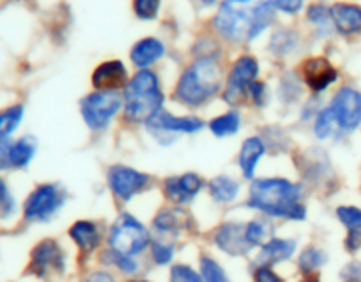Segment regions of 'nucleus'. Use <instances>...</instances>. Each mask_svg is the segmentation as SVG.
I'll return each mask as SVG.
<instances>
[{
  "instance_id": "nucleus-1",
  "label": "nucleus",
  "mask_w": 361,
  "mask_h": 282,
  "mask_svg": "<svg viewBox=\"0 0 361 282\" xmlns=\"http://www.w3.org/2000/svg\"><path fill=\"white\" fill-rule=\"evenodd\" d=\"M277 0H224L215 16L219 34L235 42H249L274 20Z\"/></svg>"
},
{
  "instance_id": "nucleus-2",
  "label": "nucleus",
  "mask_w": 361,
  "mask_h": 282,
  "mask_svg": "<svg viewBox=\"0 0 361 282\" xmlns=\"http://www.w3.org/2000/svg\"><path fill=\"white\" fill-rule=\"evenodd\" d=\"M302 200V185L286 178H256L249 190V207L271 217L303 221L307 215Z\"/></svg>"
},
{
  "instance_id": "nucleus-3",
  "label": "nucleus",
  "mask_w": 361,
  "mask_h": 282,
  "mask_svg": "<svg viewBox=\"0 0 361 282\" xmlns=\"http://www.w3.org/2000/svg\"><path fill=\"white\" fill-rule=\"evenodd\" d=\"M222 85L221 63L212 56H203L190 63L176 85L175 95L187 106H201L214 97Z\"/></svg>"
},
{
  "instance_id": "nucleus-4",
  "label": "nucleus",
  "mask_w": 361,
  "mask_h": 282,
  "mask_svg": "<svg viewBox=\"0 0 361 282\" xmlns=\"http://www.w3.org/2000/svg\"><path fill=\"white\" fill-rule=\"evenodd\" d=\"M123 99L126 116L130 122H150L161 111L164 101L157 76L152 70H140L127 83Z\"/></svg>"
},
{
  "instance_id": "nucleus-5",
  "label": "nucleus",
  "mask_w": 361,
  "mask_h": 282,
  "mask_svg": "<svg viewBox=\"0 0 361 282\" xmlns=\"http://www.w3.org/2000/svg\"><path fill=\"white\" fill-rule=\"evenodd\" d=\"M108 242L115 252L122 254V256H134L147 249L150 243V235L136 217H133L130 214H122L113 222Z\"/></svg>"
},
{
  "instance_id": "nucleus-6",
  "label": "nucleus",
  "mask_w": 361,
  "mask_h": 282,
  "mask_svg": "<svg viewBox=\"0 0 361 282\" xmlns=\"http://www.w3.org/2000/svg\"><path fill=\"white\" fill-rule=\"evenodd\" d=\"M122 106V97L115 90H99L81 101V115L90 129L101 130L108 127Z\"/></svg>"
},
{
  "instance_id": "nucleus-7",
  "label": "nucleus",
  "mask_w": 361,
  "mask_h": 282,
  "mask_svg": "<svg viewBox=\"0 0 361 282\" xmlns=\"http://www.w3.org/2000/svg\"><path fill=\"white\" fill-rule=\"evenodd\" d=\"M66 203V192L55 183H42L32 190L25 201V219L32 222H44L51 219Z\"/></svg>"
},
{
  "instance_id": "nucleus-8",
  "label": "nucleus",
  "mask_w": 361,
  "mask_h": 282,
  "mask_svg": "<svg viewBox=\"0 0 361 282\" xmlns=\"http://www.w3.org/2000/svg\"><path fill=\"white\" fill-rule=\"evenodd\" d=\"M108 182L116 197L129 201L130 197L147 189V185L150 183V176L137 171V169L129 168V166L115 164L109 168Z\"/></svg>"
},
{
  "instance_id": "nucleus-9",
  "label": "nucleus",
  "mask_w": 361,
  "mask_h": 282,
  "mask_svg": "<svg viewBox=\"0 0 361 282\" xmlns=\"http://www.w3.org/2000/svg\"><path fill=\"white\" fill-rule=\"evenodd\" d=\"M257 70H259V66H257V60L254 56L245 55L236 60L231 73H229L224 90V99L229 104H235L245 95V92L249 90L250 85L256 80Z\"/></svg>"
},
{
  "instance_id": "nucleus-10",
  "label": "nucleus",
  "mask_w": 361,
  "mask_h": 282,
  "mask_svg": "<svg viewBox=\"0 0 361 282\" xmlns=\"http://www.w3.org/2000/svg\"><path fill=\"white\" fill-rule=\"evenodd\" d=\"M330 109L341 129H356L361 122V94L353 88H342L334 97Z\"/></svg>"
},
{
  "instance_id": "nucleus-11",
  "label": "nucleus",
  "mask_w": 361,
  "mask_h": 282,
  "mask_svg": "<svg viewBox=\"0 0 361 282\" xmlns=\"http://www.w3.org/2000/svg\"><path fill=\"white\" fill-rule=\"evenodd\" d=\"M66 268V256L55 240H42L34 250H32L30 271L39 277H44L49 271H63Z\"/></svg>"
},
{
  "instance_id": "nucleus-12",
  "label": "nucleus",
  "mask_w": 361,
  "mask_h": 282,
  "mask_svg": "<svg viewBox=\"0 0 361 282\" xmlns=\"http://www.w3.org/2000/svg\"><path fill=\"white\" fill-rule=\"evenodd\" d=\"M203 187V180L196 173H185L180 176H169L164 182V192L168 200L176 204L190 203Z\"/></svg>"
},
{
  "instance_id": "nucleus-13",
  "label": "nucleus",
  "mask_w": 361,
  "mask_h": 282,
  "mask_svg": "<svg viewBox=\"0 0 361 282\" xmlns=\"http://www.w3.org/2000/svg\"><path fill=\"white\" fill-rule=\"evenodd\" d=\"M215 243L221 250L231 254V256H243L249 252L252 247L247 242L245 224H236V222H226L215 233Z\"/></svg>"
},
{
  "instance_id": "nucleus-14",
  "label": "nucleus",
  "mask_w": 361,
  "mask_h": 282,
  "mask_svg": "<svg viewBox=\"0 0 361 282\" xmlns=\"http://www.w3.org/2000/svg\"><path fill=\"white\" fill-rule=\"evenodd\" d=\"M302 70L307 85H309L314 92H321L324 90V88H328L338 76L335 67L331 66L326 59H323V56L307 60V62L303 63Z\"/></svg>"
},
{
  "instance_id": "nucleus-15",
  "label": "nucleus",
  "mask_w": 361,
  "mask_h": 282,
  "mask_svg": "<svg viewBox=\"0 0 361 282\" xmlns=\"http://www.w3.org/2000/svg\"><path fill=\"white\" fill-rule=\"evenodd\" d=\"M152 130L155 133H197L203 129V122L196 116H175L171 113L159 111L154 118L148 122Z\"/></svg>"
},
{
  "instance_id": "nucleus-16",
  "label": "nucleus",
  "mask_w": 361,
  "mask_h": 282,
  "mask_svg": "<svg viewBox=\"0 0 361 282\" xmlns=\"http://www.w3.org/2000/svg\"><path fill=\"white\" fill-rule=\"evenodd\" d=\"M92 83L97 90H116L127 83V70L120 60H109L94 70Z\"/></svg>"
},
{
  "instance_id": "nucleus-17",
  "label": "nucleus",
  "mask_w": 361,
  "mask_h": 282,
  "mask_svg": "<svg viewBox=\"0 0 361 282\" xmlns=\"http://www.w3.org/2000/svg\"><path fill=\"white\" fill-rule=\"evenodd\" d=\"M296 242L295 240H286V238H270L261 249L259 256H257L256 264L257 266H268L277 264L281 261L289 259L295 254Z\"/></svg>"
},
{
  "instance_id": "nucleus-18",
  "label": "nucleus",
  "mask_w": 361,
  "mask_h": 282,
  "mask_svg": "<svg viewBox=\"0 0 361 282\" xmlns=\"http://www.w3.org/2000/svg\"><path fill=\"white\" fill-rule=\"evenodd\" d=\"M330 14L342 34L361 32V7L351 4H335L330 9Z\"/></svg>"
},
{
  "instance_id": "nucleus-19",
  "label": "nucleus",
  "mask_w": 361,
  "mask_h": 282,
  "mask_svg": "<svg viewBox=\"0 0 361 282\" xmlns=\"http://www.w3.org/2000/svg\"><path fill=\"white\" fill-rule=\"evenodd\" d=\"M69 235L83 252H92L94 249H97L99 242H101V233H99L97 224L92 221L74 222L69 229Z\"/></svg>"
},
{
  "instance_id": "nucleus-20",
  "label": "nucleus",
  "mask_w": 361,
  "mask_h": 282,
  "mask_svg": "<svg viewBox=\"0 0 361 282\" xmlns=\"http://www.w3.org/2000/svg\"><path fill=\"white\" fill-rule=\"evenodd\" d=\"M264 154V143L259 137H249V140L243 141L242 150L238 155V164L242 168V173L245 178H254V171H256V166L259 162V159Z\"/></svg>"
},
{
  "instance_id": "nucleus-21",
  "label": "nucleus",
  "mask_w": 361,
  "mask_h": 282,
  "mask_svg": "<svg viewBox=\"0 0 361 282\" xmlns=\"http://www.w3.org/2000/svg\"><path fill=\"white\" fill-rule=\"evenodd\" d=\"M337 215L342 224L349 229L345 245L351 252H355L361 245V210L356 207H341L337 210Z\"/></svg>"
},
{
  "instance_id": "nucleus-22",
  "label": "nucleus",
  "mask_w": 361,
  "mask_h": 282,
  "mask_svg": "<svg viewBox=\"0 0 361 282\" xmlns=\"http://www.w3.org/2000/svg\"><path fill=\"white\" fill-rule=\"evenodd\" d=\"M162 55H164V46L159 39L154 37H147L140 41L130 51V59H133L134 66L137 67H148L150 63L157 62Z\"/></svg>"
},
{
  "instance_id": "nucleus-23",
  "label": "nucleus",
  "mask_w": 361,
  "mask_h": 282,
  "mask_svg": "<svg viewBox=\"0 0 361 282\" xmlns=\"http://www.w3.org/2000/svg\"><path fill=\"white\" fill-rule=\"evenodd\" d=\"M208 189H210L212 197H214L217 203H231L236 196H238L240 183L236 180H233L231 176H215L208 183Z\"/></svg>"
},
{
  "instance_id": "nucleus-24",
  "label": "nucleus",
  "mask_w": 361,
  "mask_h": 282,
  "mask_svg": "<svg viewBox=\"0 0 361 282\" xmlns=\"http://www.w3.org/2000/svg\"><path fill=\"white\" fill-rule=\"evenodd\" d=\"M35 154V140L32 136H25L14 141L11 148V168H25L32 161Z\"/></svg>"
},
{
  "instance_id": "nucleus-25",
  "label": "nucleus",
  "mask_w": 361,
  "mask_h": 282,
  "mask_svg": "<svg viewBox=\"0 0 361 282\" xmlns=\"http://www.w3.org/2000/svg\"><path fill=\"white\" fill-rule=\"evenodd\" d=\"M274 233V226L264 219H254L245 224V236L250 247L264 245Z\"/></svg>"
},
{
  "instance_id": "nucleus-26",
  "label": "nucleus",
  "mask_w": 361,
  "mask_h": 282,
  "mask_svg": "<svg viewBox=\"0 0 361 282\" xmlns=\"http://www.w3.org/2000/svg\"><path fill=\"white\" fill-rule=\"evenodd\" d=\"M238 129H240V115L235 111L217 116V118H214L210 122V130L219 137L231 136V134H235Z\"/></svg>"
},
{
  "instance_id": "nucleus-27",
  "label": "nucleus",
  "mask_w": 361,
  "mask_h": 282,
  "mask_svg": "<svg viewBox=\"0 0 361 282\" xmlns=\"http://www.w3.org/2000/svg\"><path fill=\"white\" fill-rule=\"evenodd\" d=\"M178 215H180V212H176V210L159 212L157 217L154 219L155 229H157L159 233H162V235H176L180 229V226H182Z\"/></svg>"
},
{
  "instance_id": "nucleus-28",
  "label": "nucleus",
  "mask_w": 361,
  "mask_h": 282,
  "mask_svg": "<svg viewBox=\"0 0 361 282\" xmlns=\"http://www.w3.org/2000/svg\"><path fill=\"white\" fill-rule=\"evenodd\" d=\"M23 116V106H13V108L0 111V137H6L20 125Z\"/></svg>"
},
{
  "instance_id": "nucleus-29",
  "label": "nucleus",
  "mask_w": 361,
  "mask_h": 282,
  "mask_svg": "<svg viewBox=\"0 0 361 282\" xmlns=\"http://www.w3.org/2000/svg\"><path fill=\"white\" fill-rule=\"evenodd\" d=\"M326 261H328V257L323 250L316 249V247H309V249H305L302 252L298 264H300V268L305 271V274H310V271H314V270H317L319 266H323Z\"/></svg>"
},
{
  "instance_id": "nucleus-30",
  "label": "nucleus",
  "mask_w": 361,
  "mask_h": 282,
  "mask_svg": "<svg viewBox=\"0 0 361 282\" xmlns=\"http://www.w3.org/2000/svg\"><path fill=\"white\" fill-rule=\"evenodd\" d=\"M201 277L204 282H229L228 275L221 264L212 257H201Z\"/></svg>"
},
{
  "instance_id": "nucleus-31",
  "label": "nucleus",
  "mask_w": 361,
  "mask_h": 282,
  "mask_svg": "<svg viewBox=\"0 0 361 282\" xmlns=\"http://www.w3.org/2000/svg\"><path fill=\"white\" fill-rule=\"evenodd\" d=\"M337 127V122H335L334 115H331V109H324V111L319 113V116H317L316 120V134L317 137H321V140H324V137L330 136L331 133H334V129Z\"/></svg>"
},
{
  "instance_id": "nucleus-32",
  "label": "nucleus",
  "mask_w": 361,
  "mask_h": 282,
  "mask_svg": "<svg viewBox=\"0 0 361 282\" xmlns=\"http://www.w3.org/2000/svg\"><path fill=\"white\" fill-rule=\"evenodd\" d=\"M169 282H204L200 274L187 264H175L169 274Z\"/></svg>"
},
{
  "instance_id": "nucleus-33",
  "label": "nucleus",
  "mask_w": 361,
  "mask_h": 282,
  "mask_svg": "<svg viewBox=\"0 0 361 282\" xmlns=\"http://www.w3.org/2000/svg\"><path fill=\"white\" fill-rule=\"evenodd\" d=\"M152 256H154V261L157 264H168L173 257V243L155 240L152 243Z\"/></svg>"
},
{
  "instance_id": "nucleus-34",
  "label": "nucleus",
  "mask_w": 361,
  "mask_h": 282,
  "mask_svg": "<svg viewBox=\"0 0 361 282\" xmlns=\"http://www.w3.org/2000/svg\"><path fill=\"white\" fill-rule=\"evenodd\" d=\"M159 4H161V0H134V11L143 20H152V18L157 16Z\"/></svg>"
},
{
  "instance_id": "nucleus-35",
  "label": "nucleus",
  "mask_w": 361,
  "mask_h": 282,
  "mask_svg": "<svg viewBox=\"0 0 361 282\" xmlns=\"http://www.w3.org/2000/svg\"><path fill=\"white\" fill-rule=\"evenodd\" d=\"M14 212V200L7 189L6 182L0 178V217H9Z\"/></svg>"
},
{
  "instance_id": "nucleus-36",
  "label": "nucleus",
  "mask_w": 361,
  "mask_h": 282,
  "mask_svg": "<svg viewBox=\"0 0 361 282\" xmlns=\"http://www.w3.org/2000/svg\"><path fill=\"white\" fill-rule=\"evenodd\" d=\"M11 148L13 141L9 137H0V169L11 168Z\"/></svg>"
},
{
  "instance_id": "nucleus-37",
  "label": "nucleus",
  "mask_w": 361,
  "mask_h": 282,
  "mask_svg": "<svg viewBox=\"0 0 361 282\" xmlns=\"http://www.w3.org/2000/svg\"><path fill=\"white\" fill-rule=\"evenodd\" d=\"M254 282H282V278L268 266H257L256 274H254Z\"/></svg>"
},
{
  "instance_id": "nucleus-38",
  "label": "nucleus",
  "mask_w": 361,
  "mask_h": 282,
  "mask_svg": "<svg viewBox=\"0 0 361 282\" xmlns=\"http://www.w3.org/2000/svg\"><path fill=\"white\" fill-rule=\"evenodd\" d=\"M328 18L326 11H324V7L321 6H312L309 9V20L314 21V23H324Z\"/></svg>"
},
{
  "instance_id": "nucleus-39",
  "label": "nucleus",
  "mask_w": 361,
  "mask_h": 282,
  "mask_svg": "<svg viewBox=\"0 0 361 282\" xmlns=\"http://www.w3.org/2000/svg\"><path fill=\"white\" fill-rule=\"evenodd\" d=\"M303 0H277V7L284 13H296L302 7Z\"/></svg>"
},
{
  "instance_id": "nucleus-40",
  "label": "nucleus",
  "mask_w": 361,
  "mask_h": 282,
  "mask_svg": "<svg viewBox=\"0 0 361 282\" xmlns=\"http://www.w3.org/2000/svg\"><path fill=\"white\" fill-rule=\"evenodd\" d=\"M249 90H250V95H252L254 102H256V104H263L264 102V85L254 81V83L250 85Z\"/></svg>"
},
{
  "instance_id": "nucleus-41",
  "label": "nucleus",
  "mask_w": 361,
  "mask_h": 282,
  "mask_svg": "<svg viewBox=\"0 0 361 282\" xmlns=\"http://www.w3.org/2000/svg\"><path fill=\"white\" fill-rule=\"evenodd\" d=\"M87 282H115V278H113L108 271H94V274L87 278Z\"/></svg>"
},
{
  "instance_id": "nucleus-42",
  "label": "nucleus",
  "mask_w": 361,
  "mask_h": 282,
  "mask_svg": "<svg viewBox=\"0 0 361 282\" xmlns=\"http://www.w3.org/2000/svg\"><path fill=\"white\" fill-rule=\"evenodd\" d=\"M302 282H316V281H312V278H303Z\"/></svg>"
},
{
  "instance_id": "nucleus-43",
  "label": "nucleus",
  "mask_w": 361,
  "mask_h": 282,
  "mask_svg": "<svg viewBox=\"0 0 361 282\" xmlns=\"http://www.w3.org/2000/svg\"><path fill=\"white\" fill-rule=\"evenodd\" d=\"M129 282H148V281H140V278H136V281H129Z\"/></svg>"
}]
</instances>
